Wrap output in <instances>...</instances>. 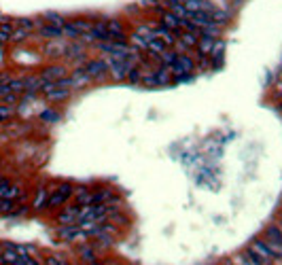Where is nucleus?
Returning a JSON list of instances; mask_svg holds the SVG:
<instances>
[{
  "mask_svg": "<svg viewBox=\"0 0 282 265\" xmlns=\"http://www.w3.org/2000/svg\"><path fill=\"white\" fill-rule=\"evenodd\" d=\"M246 252H248L259 265H276V263H278V259L274 257V252H271V250L265 246L263 240H255L253 244H250V248H248Z\"/></svg>",
  "mask_w": 282,
  "mask_h": 265,
  "instance_id": "f257e3e1",
  "label": "nucleus"
},
{
  "mask_svg": "<svg viewBox=\"0 0 282 265\" xmlns=\"http://www.w3.org/2000/svg\"><path fill=\"white\" fill-rule=\"evenodd\" d=\"M106 66H108V73L113 75L115 81H125L127 75L132 73V70L138 66L136 62H129V59H113V57H108L104 59Z\"/></svg>",
  "mask_w": 282,
  "mask_h": 265,
  "instance_id": "f03ea898",
  "label": "nucleus"
},
{
  "mask_svg": "<svg viewBox=\"0 0 282 265\" xmlns=\"http://www.w3.org/2000/svg\"><path fill=\"white\" fill-rule=\"evenodd\" d=\"M73 191L75 187L73 185H68V182H64V185H57L53 189V193L49 195V202H47V208L49 210H55V208H62L64 204L73 197Z\"/></svg>",
  "mask_w": 282,
  "mask_h": 265,
  "instance_id": "7ed1b4c3",
  "label": "nucleus"
},
{
  "mask_svg": "<svg viewBox=\"0 0 282 265\" xmlns=\"http://www.w3.org/2000/svg\"><path fill=\"white\" fill-rule=\"evenodd\" d=\"M263 242H265V246H267L271 252H274L276 259H282V229H280L278 225H269V227L265 229Z\"/></svg>",
  "mask_w": 282,
  "mask_h": 265,
  "instance_id": "20e7f679",
  "label": "nucleus"
},
{
  "mask_svg": "<svg viewBox=\"0 0 282 265\" xmlns=\"http://www.w3.org/2000/svg\"><path fill=\"white\" fill-rule=\"evenodd\" d=\"M89 30H92V22H87V19H73V22H66V26L62 28V36L81 38Z\"/></svg>",
  "mask_w": 282,
  "mask_h": 265,
  "instance_id": "39448f33",
  "label": "nucleus"
},
{
  "mask_svg": "<svg viewBox=\"0 0 282 265\" xmlns=\"http://www.w3.org/2000/svg\"><path fill=\"white\" fill-rule=\"evenodd\" d=\"M168 70H170V75H172V77L193 75V70H195V62H193V59H191L189 55H185V53H178L176 62H174L172 66H168Z\"/></svg>",
  "mask_w": 282,
  "mask_h": 265,
  "instance_id": "423d86ee",
  "label": "nucleus"
},
{
  "mask_svg": "<svg viewBox=\"0 0 282 265\" xmlns=\"http://www.w3.org/2000/svg\"><path fill=\"white\" fill-rule=\"evenodd\" d=\"M57 236H59V240H64V242H83V240L89 238L81 225H59Z\"/></svg>",
  "mask_w": 282,
  "mask_h": 265,
  "instance_id": "0eeeda50",
  "label": "nucleus"
},
{
  "mask_svg": "<svg viewBox=\"0 0 282 265\" xmlns=\"http://www.w3.org/2000/svg\"><path fill=\"white\" fill-rule=\"evenodd\" d=\"M70 87H64V85H59V83H45L43 87H40V94H43L47 100H51V102H57V100H66L70 96Z\"/></svg>",
  "mask_w": 282,
  "mask_h": 265,
  "instance_id": "6e6552de",
  "label": "nucleus"
},
{
  "mask_svg": "<svg viewBox=\"0 0 282 265\" xmlns=\"http://www.w3.org/2000/svg\"><path fill=\"white\" fill-rule=\"evenodd\" d=\"M155 40V34H153V28L151 26H145V28H138L136 32L132 34V45L140 51H147L149 45Z\"/></svg>",
  "mask_w": 282,
  "mask_h": 265,
  "instance_id": "1a4fd4ad",
  "label": "nucleus"
},
{
  "mask_svg": "<svg viewBox=\"0 0 282 265\" xmlns=\"http://www.w3.org/2000/svg\"><path fill=\"white\" fill-rule=\"evenodd\" d=\"M151 28H153V34H155V38L164 40V43H166L168 47L176 45V40H178V32H176V30L168 28V26H164V24H159V26H151Z\"/></svg>",
  "mask_w": 282,
  "mask_h": 265,
  "instance_id": "9d476101",
  "label": "nucleus"
},
{
  "mask_svg": "<svg viewBox=\"0 0 282 265\" xmlns=\"http://www.w3.org/2000/svg\"><path fill=\"white\" fill-rule=\"evenodd\" d=\"M38 77L43 79L45 83H57V81L66 79L68 73H66V68H64V66H57V64H55V66H47Z\"/></svg>",
  "mask_w": 282,
  "mask_h": 265,
  "instance_id": "9b49d317",
  "label": "nucleus"
},
{
  "mask_svg": "<svg viewBox=\"0 0 282 265\" xmlns=\"http://www.w3.org/2000/svg\"><path fill=\"white\" fill-rule=\"evenodd\" d=\"M83 70L87 73V77L94 81V79H102L108 73V66H106L104 59H92V62H87L83 66Z\"/></svg>",
  "mask_w": 282,
  "mask_h": 265,
  "instance_id": "f8f14e48",
  "label": "nucleus"
},
{
  "mask_svg": "<svg viewBox=\"0 0 282 265\" xmlns=\"http://www.w3.org/2000/svg\"><path fill=\"white\" fill-rule=\"evenodd\" d=\"M79 204H73V206H66L62 212L57 215V223L59 225H79Z\"/></svg>",
  "mask_w": 282,
  "mask_h": 265,
  "instance_id": "ddd939ff",
  "label": "nucleus"
},
{
  "mask_svg": "<svg viewBox=\"0 0 282 265\" xmlns=\"http://www.w3.org/2000/svg\"><path fill=\"white\" fill-rule=\"evenodd\" d=\"M49 195H51V191H49L47 187H38L36 193H34L32 204H30V208L36 210V212L45 210V208H47V202H49Z\"/></svg>",
  "mask_w": 282,
  "mask_h": 265,
  "instance_id": "4468645a",
  "label": "nucleus"
},
{
  "mask_svg": "<svg viewBox=\"0 0 282 265\" xmlns=\"http://www.w3.org/2000/svg\"><path fill=\"white\" fill-rule=\"evenodd\" d=\"M197 43H199V32H178L176 45H180L183 49H195Z\"/></svg>",
  "mask_w": 282,
  "mask_h": 265,
  "instance_id": "2eb2a0df",
  "label": "nucleus"
},
{
  "mask_svg": "<svg viewBox=\"0 0 282 265\" xmlns=\"http://www.w3.org/2000/svg\"><path fill=\"white\" fill-rule=\"evenodd\" d=\"M89 81H92V79H89V77H87V73H85V70H83V68H77V70H75V73H73V75H70V77H68V83H70V89H77V87H83L85 83H89Z\"/></svg>",
  "mask_w": 282,
  "mask_h": 265,
  "instance_id": "dca6fc26",
  "label": "nucleus"
},
{
  "mask_svg": "<svg viewBox=\"0 0 282 265\" xmlns=\"http://www.w3.org/2000/svg\"><path fill=\"white\" fill-rule=\"evenodd\" d=\"M110 200H115V191L113 189L102 187V189L92 191V204H106Z\"/></svg>",
  "mask_w": 282,
  "mask_h": 265,
  "instance_id": "f3484780",
  "label": "nucleus"
},
{
  "mask_svg": "<svg viewBox=\"0 0 282 265\" xmlns=\"http://www.w3.org/2000/svg\"><path fill=\"white\" fill-rule=\"evenodd\" d=\"M180 22H183V17L174 15L172 11H164V13H161V24L168 26V28H172V30H176V32H180Z\"/></svg>",
  "mask_w": 282,
  "mask_h": 265,
  "instance_id": "a211bd4d",
  "label": "nucleus"
},
{
  "mask_svg": "<svg viewBox=\"0 0 282 265\" xmlns=\"http://www.w3.org/2000/svg\"><path fill=\"white\" fill-rule=\"evenodd\" d=\"M153 77H155V85H170L172 83V75H170V70L166 66L153 70Z\"/></svg>",
  "mask_w": 282,
  "mask_h": 265,
  "instance_id": "6ab92c4d",
  "label": "nucleus"
},
{
  "mask_svg": "<svg viewBox=\"0 0 282 265\" xmlns=\"http://www.w3.org/2000/svg\"><path fill=\"white\" fill-rule=\"evenodd\" d=\"M38 32L43 38H59L62 36V28H57V26H51V24H43L38 28Z\"/></svg>",
  "mask_w": 282,
  "mask_h": 265,
  "instance_id": "aec40b11",
  "label": "nucleus"
},
{
  "mask_svg": "<svg viewBox=\"0 0 282 265\" xmlns=\"http://www.w3.org/2000/svg\"><path fill=\"white\" fill-rule=\"evenodd\" d=\"M15 206H17V202H13V200H0V215L11 217V212L15 210Z\"/></svg>",
  "mask_w": 282,
  "mask_h": 265,
  "instance_id": "412c9836",
  "label": "nucleus"
},
{
  "mask_svg": "<svg viewBox=\"0 0 282 265\" xmlns=\"http://www.w3.org/2000/svg\"><path fill=\"white\" fill-rule=\"evenodd\" d=\"M79 254H81V259H83L87 265H92L94 261H98V257H96L94 250L89 248V246H81V248H79Z\"/></svg>",
  "mask_w": 282,
  "mask_h": 265,
  "instance_id": "4be33fe9",
  "label": "nucleus"
},
{
  "mask_svg": "<svg viewBox=\"0 0 282 265\" xmlns=\"http://www.w3.org/2000/svg\"><path fill=\"white\" fill-rule=\"evenodd\" d=\"M45 22L51 24V26H57V28H64V26H66V19L59 17L57 13H47V15H45Z\"/></svg>",
  "mask_w": 282,
  "mask_h": 265,
  "instance_id": "5701e85b",
  "label": "nucleus"
},
{
  "mask_svg": "<svg viewBox=\"0 0 282 265\" xmlns=\"http://www.w3.org/2000/svg\"><path fill=\"white\" fill-rule=\"evenodd\" d=\"M28 30H24V28H15L13 26V32H11V43H22V40H26L28 38Z\"/></svg>",
  "mask_w": 282,
  "mask_h": 265,
  "instance_id": "b1692460",
  "label": "nucleus"
},
{
  "mask_svg": "<svg viewBox=\"0 0 282 265\" xmlns=\"http://www.w3.org/2000/svg\"><path fill=\"white\" fill-rule=\"evenodd\" d=\"M13 26L15 28H24V30H28V32H30V30H32L36 24H34V19H30V17H19V19H15V22H13Z\"/></svg>",
  "mask_w": 282,
  "mask_h": 265,
  "instance_id": "393cba45",
  "label": "nucleus"
},
{
  "mask_svg": "<svg viewBox=\"0 0 282 265\" xmlns=\"http://www.w3.org/2000/svg\"><path fill=\"white\" fill-rule=\"evenodd\" d=\"M234 265H259V263L250 257L248 252H244V254H238V257L234 259Z\"/></svg>",
  "mask_w": 282,
  "mask_h": 265,
  "instance_id": "a878e982",
  "label": "nucleus"
},
{
  "mask_svg": "<svg viewBox=\"0 0 282 265\" xmlns=\"http://www.w3.org/2000/svg\"><path fill=\"white\" fill-rule=\"evenodd\" d=\"M57 113H55V110L53 108H45L43 110V113H40V119H43V121H47V123H55V121H57Z\"/></svg>",
  "mask_w": 282,
  "mask_h": 265,
  "instance_id": "bb28decb",
  "label": "nucleus"
},
{
  "mask_svg": "<svg viewBox=\"0 0 282 265\" xmlns=\"http://www.w3.org/2000/svg\"><path fill=\"white\" fill-rule=\"evenodd\" d=\"M125 81H129V83H132V85H138L140 81H143V70H140V68L136 66V68L132 70V73L127 75V79H125Z\"/></svg>",
  "mask_w": 282,
  "mask_h": 265,
  "instance_id": "cd10ccee",
  "label": "nucleus"
},
{
  "mask_svg": "<svg viewBox=\"0 0 282 265\" xmlns=\"http://www.w3.org/2000/svg\"><path fill=\"white\" fill-rule=\"evenodd\" d=\"M15 113V108L11 104H3L0 106V121H7V119H11Z\"/></svg>",
  "mask_w": 282,
  "mask_h": 265,
  "instance_id": "c85d7f7f",
  "label": "nucleus"
},
{
  "mask_svg": "<svg viewBox=\"0 0 282 265\" xmlns=\"http://www.w3.org/2000/svg\"><path fill=\"white\" fill-rule=\"evenodd\" d=\"M45 265H68L59 254H49V257L45 259Z\"/></svg>",
  "mask_w": 282,
  "mask_h": 265,
  "instance_id": "c756f323",
  "label": "nucleus"
},
{
  "mask_svg": "<svg viewBox=\"0 0 282 265\" xmlns=\"http://www.w3.org/2000/svg\"><path fill=\"white\" fill-rule=\"evenodd\" d=\"M9 187H11V180H9V178H0V200L5 197V193H7Z\"/></svg>",
  "mask_w": 282,
  "mask_h": 265,
  "instance_id": "7c9ffc66",
  "label": "nucleus"
},
{
  "mask_svg": "<svg viewBox=\"0 0 282 265\" xmlns=\"http://www.w3.org/2000/svg\"><path fill=\"white\" fill-rule=\"evenodd\" d=\"M0 265H5V259H3V250H0Z\"/></svg>",
  "mask_w": 282,
  "mask_h": 265,
  "instance_id": "2f4dec72",
  "label": "nucleus"
}]
</instances>
